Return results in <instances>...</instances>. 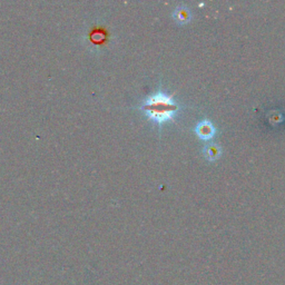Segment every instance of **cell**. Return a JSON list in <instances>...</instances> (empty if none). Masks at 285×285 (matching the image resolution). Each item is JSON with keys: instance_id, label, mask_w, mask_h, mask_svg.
Listing matches in <instances>:
<instances>
[{"instance_id": "obj_1", "label": "cell", "mask_w": 285, "mask_h": 285, "mask_svg": "<svg viewBox=\"0 0 285 285\" xmlns=\"http://www.w3.org/2000/svg\"><path fill=\"white\" fill-rule=\"evenodd\" d=\"M140 109L144 110L146 116L153 122L162 125L163 123L174 119L180 106L172 96H168L163 92H158L148 96L143 102Z\"/></svg>"}, {"instance_id": "obj_2", "label": "cell", "mask_w": 285, "mask_h": 285, "mask_svg": "<svg viewBox=\"0 0 285 285\" xmlns=\"http://www.w3.org/2000/svg\"><path fill=\"white\" fill-rule=\"evenodd\" d=\"M196 135L203 140H208L215 136V127L209 121H202L195 127Z\"/></svg>"}, {"instance_id": "obj_3", "label": "cell", "mask_w": 285, "mask_h": 285, "mask_svg": "<svg viewBox=\"0 0 285 285\" xmlns=\"http://www.w3.org/2000/svg\"><path fill=\"white\" fill-rule=\"evenodd\" d=\"M173 18H174L175 22L180 25H185L191 22L192 19V12L189 10V8L181 5L177 6L174 11H173Z\"/></svg>"}, {"instance_id": "obj_4", "label": "cell", "mask_w": 285, "mask_h": 285, "mask_svg": "<svg viewBox=\"0 0 285 285\" xmlns=\"http://www.w3.org/2000/svg\"><path fill=\"white\" fill-rule=\"evenodd\" d=\"M203 153L206 159H208L209 162H215V160H217L221 157L222 150H221V146L217 145V144L209 143L204 147Z\"/></svg>"}]
</instances>
